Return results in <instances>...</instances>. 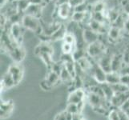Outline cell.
<instances>
[{
    "label": "cell",
    "mask_w": 129,
    "mask_h": 120,
    "mask_svg": "<svg viewBox=\"0 0 129 120\" xmlns=\"http://www.w3.org/2000/svg\"><path fill=\"white\" fill-rule=\"evenodd\" d=\"M21 24L25 29L30 30L38 35H40L43 33V25L41 24L40 19L37 17L24 14Z\"/></svg>",
    "instance_id": "cell-1"
},
{
    "label": "cell",
    "mask_w": 129,
    "mask_h": 120,
    "mask_svg": "<svg viewBox=\"0 0 129 120\" xmlns=\"http://www.w3.org/2000/svg\"><path fill=\"white\" fill-rule=\"evenodd\" d=\"M23 26L21 23L12 24L10 28V35L16 45H21L23 38Z\"/></svg>",
    "instance_id": "cell-2"
},
{
    "label": "cell",
    "mask_w": 129,
    "mask_h": 120,
    "mask_svg": "<svg viewBox=\"0 0 129 120\" xmlns=\"http://www.w3.org/2000/svg\"><path fill=\"white\" fill-rule=\"evenodd\" d=\"M56 13H57V16L60 19L63 20H67L69 19H72V16L74 13V8L70 5L69 3H63L61 4V5L57 6Z\"/></svg>",
    "instance_id": "cell-3"
},
{
    "label": "cell",
    "mask_w": 129,
    "mask_h": 120,
    "mask_svg": "<svg viewBox=\"0 0 129 120\" xmlns=\"http://www.w3.org/2000/svg\"><path fill=\"white\" fill-rule=\"evenodd\" d=\"M87 54L91 58H96L104 54V46L100 41L89 44L86 50Z\"/></svg>",
    "instance_id": "cell-4"
},
{
    "label": "cell",
    "mask_w": 129,
    "mask_h": 120,
    "mask_svg": "<svg viewBox=\"0 0 129 120\" xmlns=\"http://www.w3.org/2000/svg\"><path fill=\"white\" fill-rule=\"evenodd\" d=\"M7 72L11 74L13 79H14L15 86L18 85V84L22 81V79H23V66L19 63H15V64H12L11 66H10Z\"/></svg>",
    "instance_id": "cell-5"
},
{
    "label": "cell",
    "mask_w": 129,
    "mask_h": 120,
    "mask_svg": "<svg viewBox=\"0 0 129 120\" xmlns=\"http://www.w3.org/2000/svg\"><path fill=\"white\" fill-rule=\"evenodd\" d=\"M9 55L16 63H20L26 56V50L22 45H18L9 51Z\"/></svg>",
    "instance_id": "cell-6"
},
{
    "label": "cell",
    "mask_w": 129,
    "mask_h": 120,
    "mask_svg": "<svg viewBox=\"0 0 129 120\" xmlns=\"http://www.w3.org/2000/svg\"><path fill=\"white\" fill-rule=\"evenodd\" d=\"M85 91L81 88H77L70 93L68 99V103H75L78 104L85 99Z\"/></svg>",
    "instance_id": "cell-7"
},
{
    "label": "cell",
    "mask_w": 129,
    "mask_h": 120,
    "mask_svg": "<svg viewBox=\"0 0 129 120\" xmlns=\"http://www.w3.org/2000/svg\"><path fill=\"white\" fill-rule=\"evenodd\" d=\"M99 36L100 34L95 32L94 30H92L89 27L84 29L83 33V38L84 42H85L87 45L89 44H91L95 42L99 41Z\"/></svg>",
    "instance_id": "cell-8"
},
{
    "label": "cell",
    "mask_w": 129,
    "mask_h": 120,
    "mask_svg": "<svg viewBox=\"0 0 129 120\" xmlns=\"http://www.w3.org/2000/svg\"><path fill=\"white\" fill-rule=\"evenodd\" d=\"M43 53H48L52 55L54 54V48L49 42H42L41 44L38 45L35 49V55L38 56Z\"/></svg>",
    "instance_id": "cell-9"
},
{
    "label": "cell",
    "mask_w": 129,
    "mask_h": 120,
    "mask_svg": "<svg viewBox=\"0 0 129 120\" xmlns=\"http://www.w3.org/2000/svg\"><path fill=\"white\" fill-rule=\"evenodd\" d=\"M112 57H111L108 55L104 54L99 60L98 64L101 66V68L106 73H109L112 71Z\"/></svg>",
    "instance_id": "cell-10"
},
{
    "label": "cell",
    "mask_w": 129,
    "mask_h": 120,
    "mask_svg": "<svg viewBox=\"0 0 129 120\" xmlns=\"http://www.w3.org/2000/svg\"><path fill=\"white\" fill-rule=\"evenodd\" d=\"M43 6L42 4H34V3H30L27 9L24 12V14L26 15H33L35 17H37L39 19V17L42 15V11H43Z\"/></svg>",
    "instance_id": "cell-11"
},
{
    "label": "cell",
    "mask_w": 129,
    "mask_h": 120,
    "mask_svg": "<svg viewBox=\"0 0 129 120\" xmlns=\"http://www.w3.org/2000/svg\"><path fill=\"white\" fill-rule=\"evenodd\" d=\"M13 109H14V103L12 101L7 102H2L1 103V110H0V114H1V118H6L12 113Z\"/></svg>",
    "instance_id": "cell-12"
},
{
    "label": "cell",
    "mask_w": 129,
    "mask_h": 120,
    "mask_svg": "<svg viewBox=\"0 0 129 120\" xmlns=\"http://www.w3.org/2000/svg\"><path fill=\"white\" fill-rule=\"evenodd\" d=\"M106 77L107 73L101 68L99 64H97L93 69V78L96 80L97 83L102 84L106 83Z\"/></svg>",
    "instance_id": "cell-13"
},
{
    "label": "cell",
    "mask_w": 129,
    "mask_h": 120,
    "mask_svg": "<svg viewBox=\"0 0 129 120\" xmlns=\"http://www.w3.org/2000/svg\"><path fill=\"white\" fill-rule=\"evenodd\" d=\"M124 63L123 55H115L112 56V71L114 72H118L121 70V68L123 66V64Z\"/></svg>",
    "instance_id": "cell-14"
},
{
    "label": "cell",
    "mask_w": 129,
    "mask_h": 120,
    "mask_svg": "<svg viewBox=\"0 0 129 120\" xmlns=\"http://www.w3.org/2000/svg\"><path fill=\"white\" fill-rule=\"evenodd\" d=\"M67 33L68 32H67L66 26L64 25H61L60 27L50 37L49 41H57V40L63 39Z\"/></svg>",
    "instance_id": "cell-15"
},
{
    "label": "cell",
    "mask_w": 129,
    "mask_h": 120,
    "mask_svg": "<svg viewBox=\"0 0 129 120\" xmlns=\"http://www.w3.org/2000/svg\"><path fill=\"white\" fill-rule=\"evenodd\" d=\"M121 30L120 28L117 27V26H111L109 30H108V36L109 38L114 42H117L118 40L120 38V35H121Z\"/></svg>",
    "instance_id": "cell-16"
},
{
    "label": "cell",
    "mask_w": 129,
    "mask_h": 120,
    "mask_svg": "<svg viewBox=\"0 0 129 120\" xmlns=\"http://www.w3.org/2000/svg\"><path fill=\"white\" fill-rule=\"evenodd\" d=\"M106 83L110 84V85H113V84L120 83V74L118 72H114V71L107 73Z\"/></svg>",
    "instance_id": "cell-17"
},
{
    "label": "cell",
    "mask_w": 129,
    "mask_h": 120,
    "mask_svg": "<svg viewBox=\"0 0 129 120\" xmlns=\"http://www.w3.org/2000/svg\"><path fill=\"white\" fill-rule=\"evenodd\" d=\"M15 86L14 79H13L11 74L8 72L4 75L2 81H1V88H11L12 87Z\"/></svg>",
    "instance_id": "cell-18"
},
{
    "label": "cell",
    "mask_w": 129,
    "mask_h": 120,
    "mask_svg": "<svg viewBox=\"0 0 129 120\" xmlns=\"http://www.w3.org/2000/svg\"><path fill=\"white\" fill-rule=\"evenodd\" d=\"M100 86L102 87V88H103V91L104 92L106 99L108 102H111V99H112V97L115 95V92L113 91L112 86H111L110 84L107 83L100 84Z\"/></svg>",
    "instance_id": "cell-19"
},
{
    "label": "cell",
    "mask_w": 129,
    "mask_h": 120,
    "mask_svg": "<svg viewBox=\"0 0 129 120\" xmlns=\"http://www.w3.org/2000/svg\"><path fill=\"white\" fill-rule=\"evenodd\" d=\"M46 80H47V82L50 84V86L51 87H53L54 86H55L61 79H60V76H59V74H57L56 72L53 71V70H51V71L49 72Z\"/></svg>",
    "instance_id": "cell-20"
},
{
    "label": "cell",
    "mask_w": 129,
    "mask_h": 120,
    "mask_svg": "<svg viewBox=\"0 0 129 120\" xmlns=\"http://www.w3.org/2000/svg\"><path fill=\"white\" fill-rule=\"evenodd\" d=\"M106 10V3L102 0L95 2L91 6V12H104Z\"/></svg>",
    "instance_id": "cell-21"
},
{
    "label": "cell",
    "mask_w": 129,
    "mask_h": 120,
    "mask_svg": "<svg viewBox=\"0 0 129 120\" xmlns=\"http://www.w3.org/2000/svg\"><path fill=\"white\" fill-rule=\"evenodd\" d=\"M15 4L17 6L19 12L24 13L26 9H27V7H29L30 3L29 0H16Z\"/></svg>",
    "instance_id": "cell-22"
},
{
    "label": "cell",
    "mask_w": 129,
    "mask_h": 120,
    "mask_svg": "<svg viewBox=\"0 0 129 120\" xmlns=\"http://www.w3.org/2000/svg\"><path fill=\"white\" fill-rule=\"evenodd\" d=\"M79 63V66L82 69V70L85 71V70H88L89 69H92V66L90 63V61L87 59V58L83 57L80 59L79 61H77Z\"/></svg>",
    "instance_id": "cell-23"
},
{
    "label": "cell",
    "mask_w": 129,
    "mask_h": 120,
    "mask_svg": "<svg viewBox=\"0 0 129 120\" xmlns=\"http://www.w3.org/2000/svg\"><path fill=\"white\" fill-rule=\"evenodd\" d=\"M59 76H60L61 81H63L65 83H68L69 81L72 82L73 80V77L72 76V74L69 73L68 70L65 68L64 65H63V69H62L61 72H60Z\"/></svg>",
    "instance_id": "cell-24"
},
{
    "label": "cell",
    "mask_w": 129,
    "mask_h": 120,
    "mask_svg": "<svg viewBox=\"0 0 129 120\" xmlns=\"http://www.w3.org/2000/svg\"><path fill=\"white\" fill-rule=\"evenodd\" d=\"M111 86H112L115 94H116V93H123L129 91V87L124 85V84L121 83H118L116 84H113V85Z\"/></svg>",
    "instance_id": "cell-25"
},
{
    "label": "cell",
    "mask_w": 129,
    "mask_h": 120,
    "mask_svg": "<svg viewBox=\"0 0 129 120\" xmlns=\"http://www.w3.org/2000/svg\"><path fill=\"white\" fill-rule=\"evenodd\" d=\"M76 49H77L76 47H75L68 43L63 42V44H62V51H63V54H65V55L72 54Z\"/></svg>",
    "instance_id": "cell-26"
},
{
    "label": "cell",
    "mask_w": 129,
    "mask_h": 120,
    "mask_svg": "<svg viewBox=\"0 0 129 120\" xmlns=\"http://www.w3.org/2000/svg\"><path fill=\"white\" fill-rule=\"evenodd\" d=\"M87 12H75V11H74L73 15L72 16V20L77 23H83V21L84 20V19H85Z\"/></svg>",
    "instance_id": "cell-27"
},
{
    "label": "cell",
    "mask_w": 129,
    "mask_h": 120,
    "mask_svg": "<svg viewBox=\"0 0 129 120\" xmlns=\"http://www.w3.org/2000/svg\"><path fill=\"white\" fill-rule=\"evenodd\" d=\"M119 15H120V14H119V11L115 10V9L108 10V20L109 23L113 24L115 22V20H116L119 18Z\"/></svg>",
    "instance_id": "cell-28"
},
{
    "label": "cell",
    "mask_w": 129,
    "mask_h": 120,
    "mask_svg": "<svg viewBox=\"0 0 129 120\" xmlns=\"http://www.w3.org/2000/svg\"><path fill=\"white\" fill-rule=\"evenodd\" d=\"M89 92L91 93H93V94H95V95H98L103 98H105V95H104V92L103 91V88L100 86H97V85H94V86H91L89 87ZM106 99V98H105Z\"/></svg>",
    "instance_id": "cell-29"
},
{
    "label": "cell",
    "mask_w": 129,
    "mask_h": 120,
    "mask_svg": "<svg viewBox=\"0 0 129 120\" xmlns=\"http://www.w3.org/2000/svg\"><path fill=\"white\" fill-rule=\"evenodd\" d=\"M63 40L65 43H70V44H72V45L76 47V39H75V37L74 36L73 34H71V33L68 32Z\"/></svg>",
    "instance_id": "cell-30"
},
{
    "label": "cell",
    "mask_w": 129,
    "mask_h": 120,
    "mask_svg": "<svg viewBox=\"0 0 129 120\" xmlns=\"http://www.w3.org/2000/svg\"><path fill=\"white\" fill-rule=\"evenodd\" d=\"M66 110H67V111L70 112V113L73 114H79V110H78V106H77V104H75V103H68Z\"/></svg>",
    "instance_id": "cell-31"
},
{
    "label": "cell",
    "mask_w": 129,
    "mask_h": 120,
    "mask_svg": "<svg viewBox=\"0 0 129 120\" xmlns=\"http://www.w3.org/2000/svg\"><path fill=\"white\" fill-rule=\"evenodd\" d=\"M108 119L109 120H119L118 108L117 109H112L111 110H109Z\"/></svg>",
    "instance_id": "cell-32"
},
{
    "label": "cell",
    "mask_w": 129,
    "mask_h": 120,
    "mask_svg": "<svg viewBox=\"0 0 129 120\" xmlns=\"http://www.w3.org/2000/svg\"><path fill=\"white\" fill-rule=\"evenodd\" d=\"M74 11H75V12H87V11H88L87 4L85 2L79 4V6L75 7L74 8Z\"/></svg>",
    "instance_id": "cell-33"
},
{
    "label": "cell",
    "mask_w": 129,
    "mask_h": 120,
    "mask_svg": "<svg viewBox=\"0 0 129 120\" xmlns=\"http://www.w3.org/2000/svg\"><path fill=\"white\" fill-rule=\"evenodd\" d=\"M118 112H119V120H129V115L123 109L118 108Z\"/></svg>",
    "instance_id": "cell-34"
},
{
    "label": "cell",
    "mask_w": 129,
    "mask_h": 120,
    "mask_svg": "<svg viewBox=\"0 0 129 120\" xmlns=\"http://www.w3.org/2000/svg\"><path fill=\"white\" fill-rule=\"evenodd\" d=\"M120 74H129V63H127L124 62L123 66L121 68V70L119 71Z\"/></svg>",
    "instance_id": "cell-35"
},
{
    "label": "cell",
    "mask_w": 129,
    "mask_h": 120,
    "mask_svg": "<svg viewBox=\"0 0 129 120\" xmlns=\"http://www.w3.org/2000/svg\"><path fill=\"white\" fill-rule=\"evenodd\" d=\"M120 83L129 87V74H120Z\"/></svg>",
    "instance_id": "cell-36"
},
{
    "label": "cell",
    "mask_w": 129,
    "mask_h": 120,
    "mask_svg": "<svg viewBox=\"0 0 129 120\" xmlns=\"http://www.w3.org/2000/svg\"><path fill=\"white\" fill-rule=\"evenodd\" d=\"M84 2H85V0H69L68 3L73 8H75V7L79 6V4H81Z\"/></svg>",
    "instance_id": "cell-37"
},
{
    "label": "cell",
    "mask_w": 129,
    "mask_h": 120,
    "mask_svg": "<svg viewBox=\"0 0 129 120\" xmlns=\"http://www.w3.org/2000/svg\"><path fill=\"white\" fill-rule=\"evenodd\" d=\"M123 30L125 32H127V34H129V18H128L127 19H126L125 21H124Z\"/></svg>",
    "instance_id": "cell-38"
},
{
    "label": "cell",
    "mask_w": 129,
    "mask_h": 120,
    "mask_svg": "<svg viewBox=\"0 0 129 120\" xmlns=\"http://www.w3.org/2000/svg\"><path fill=\"white\" fill-rule=\"evenodd\" d=\"M55 120H67L66 119V116H65V113L64 111L61 112L59 114H57V116L55 118Z\"/></svg>",
    "instance_id": "cell-39"
},
{
    "label": "cell",
    "mask_w": 129,
    "mask_h": 120,
    "mask_svg": "<svg viewBox=\"0 0 129 120\" xmlns=\"http://www.w3.org/2000/svg\"><path fill=\"white\" fill-rule=\"evenodd\" d=\"M78 106V110H79V113L80 114L82 111H83V107H84V100L81 101L80 103H79L77 104Z\"/></svg>",
    "instance_id": "cell-40"
},
{
    "label": "cell",
    "mask_w": 129,
    "mask_h": 120,
    "mask_svg": "<svg viewBox=\"0 0 129 120\" xmlns=\"http://www.w3.org/2000/svg\"><path fill=\"white\" fill-rule=\"evenodd\" d=\"M122 8H123V13H125V14L129 15V3L123 6Z\"/></svg>",
    "instance_id": "cell-41"
},
{
    "label": "cell",
    "mask_w": 129,
    "mask_h": 120,
    "mask_svg": "<svg viewBox=\"0 0 129 120\" xmlns=\"http://www.w3.org/2000/svg\"><path fill=\"white\" fill-rule=\"evenodd\" d=\"M64 113H65V116H66V119L67 120H72V118H73V114H72V113H70V112H68V111H67V110H64Z\"/></svg>",
    "instance_id": "cell-42"
},
{
    "label": "cell",
    "mask_w": 129,
    "mask_h": 120,
    "mask_svg": "<svg viewBox=\"0 0 129 120\" xmlns=\"http://www.w3.org/2000/svg\"><path fill=\"white\" fill-rule=\"evenodd\" d=\"M83 118H82L80 114H75L73 115V118L72 120H83Z\"/></svg>",
    "instance_id": "cell-43"
},
{
    "label": "cell",
    "mask_w": 129,
    "mask_h": 120,
    "mask_svg": "<svg viewBox=\"0 0 129 120\" xmlns=\"http://www.w3.org/2000/svg\"><path fill=\"white\" fill-rule=\"evenodd\" d=\"M51 1H54V2H55V3H57L58 1H59V0H51Z\"/></svg>",
    "instance_id": "cell-44"
},
{
    "label": "cell",
    "mask_w": 129,
    "mask_h": 120,
    "mask_svg": "<svg viewBox=\"0 0 129 120\" xmlns=\"http://www.w3.org/2000/svg\"><path fill=\"white\" fill-rule=\"evenodd\" d=\"M83 120H84V119H83Z\"/></svg>",
    "instance_id": "cell-45"
},
{
    "label": "cell",
    "mask_w": 129,
    "mask_h": 120,
    "mask_svg": "<svg viewBox=\"0 0 129 120\" xmlns=\"http://www.w3.org/2000/svg\"><path fill=\"white\" fill-rule=\"evenodd\" d=\"M128 35H129V34H128Z\"/></svg>",
    "instance_id": "cell-46"
}]
</instances>
